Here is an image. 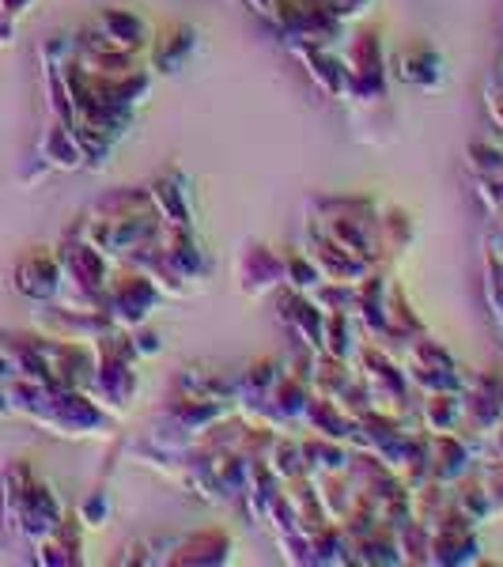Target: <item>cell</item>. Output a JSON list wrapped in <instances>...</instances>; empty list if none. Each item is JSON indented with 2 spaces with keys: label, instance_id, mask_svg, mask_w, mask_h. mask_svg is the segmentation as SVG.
Here are the masks:
<instances>
[{
  "label": "cell",
  "instance_id": "6da1fadb",
  "mask_svg": "<svg viewBox=\"0 0 503 567\" xmlns=\"http://www.w3.org/2000/svg\"><path fill=\"white\" fill-rule=\"evenodd\" d=\"M12 42V20H8V12H4V20H0V45H8Z\"/></svg>",
  "mask_w": 503,
  "mask_h": 567
}]
</instances>
